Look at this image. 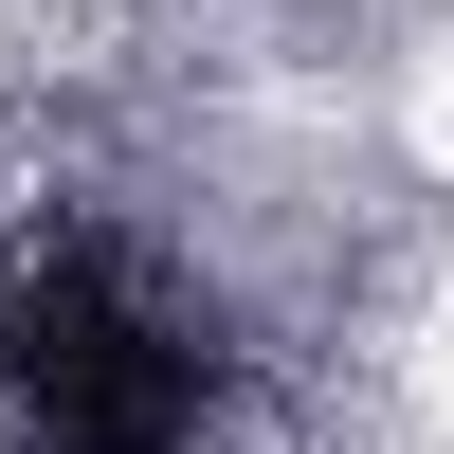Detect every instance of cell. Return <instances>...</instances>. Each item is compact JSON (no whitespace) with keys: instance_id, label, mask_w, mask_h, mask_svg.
Listing matches in <instances>:
<instances>
[{"instance_id":"1","label":"cell","mask_w":454,"mask_h":454,"mask_svg":"<svg viewBox=\"0 0 454 454\" xmlns=\"http://www.w3.org/2000/svg\"><path fill=\"white\" fill-rule=\"evenodd\" d=\"M237 327L128 218H0V454H200Z\"/></svg>"}]
</instances>
